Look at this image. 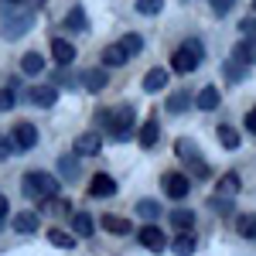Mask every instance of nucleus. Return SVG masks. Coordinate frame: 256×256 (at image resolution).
Here are the masks:
<instances>
[{
	"label": "nucleus",
	"instance_id": "nucleus-11",
	"mask_svg": "<svg viewBox=\"0 0 256 256\" xmlns=\"http://www.w3.org/2000/svg\"><path fill=\"white\" fill-rule=\"evenodd\" d=\"M195 250H198V239L192 232H181V236L171 239V253L174 256H195Z\"/></svg>",
	"mask_w": 256,
	"mask_h": 256
},
{
	"label": "nucleus",
	"instance_id": "nucleus-44",
	"mask_svg": "<svg viewBox=\"0 0 256 256\" xmlns=\"http://www.w3.org/2000/svg\"><path fill=\"white\" fill-rule=\"evenodd\" d=\"M253 10H256V0H253Z\"/></svg>",
	"mask_w": 256,
	"mask_h": 256
},
{
	"label": "nucleus",
	"instance_id": "nucleus-34",
	"mask_svg": "<svg viewBox=\"0 0 256 256\" xmlns=\"http://www.w3.org/2000/svg\"><path fill=\"white\" fill-rule=\"evenodd\" d=\"M192 106V96L188 92H174V96L168 99V113H184Z\"/></svg>",
	"mask_w": 256,
	"mask_h": 256
},
{
	"label": "nucleus",
	"instance_id": "nucleus-29",
	"mask_svg": "<svg viewBox=\"0 0 256 256\" xmlns=\"http://www.w3.org/2000/svg\"><path fill=\"white\" fill-rule=\"evenodd\" d=\"M208 205L216 208L218 216H232V212H236V205H232V198H229V195H212V198H208Z\"/></svg>",
	"mask_w": 256,
	"mask_h": 256
},
{
	"label": "nucleus",
	"instance_id": "nucleus-33",
	"mask_svg": "<svg viewBox=\"0 0 256 256\" xmlns=\"http://www.w3.org/2000/svg\"><path fill=\"white\" fill-rule=\"evenodd\" d=\"M246 68H250V65H242V62H226V79L229 82H242L246 79Z\"/></svg>",
	"mask_w": 256,
	"mask_h": 256
},
{
	"label": "nucleus",
	"instance_id": "nucleus-3",
	"mask_svg": "<svg viewBox=\"0 0 256 256\" xmlns=\"http://www.w3.org/2000/svg\"><path fill=\"white\" fill-rule=\"evenodd\" d=\"M202 58H205V48H202V41L198 38H188L181 48L174 52V58H171V68L174 72H181V76H188V72H195L198 65H202Z\"/></svg>",
	"mask_w": 256,
	"mask_h": 256
},
{
	"label": "nucleus",
	"instance_id": "nucleus-24",
	"mask_svg": "<svg viewBox=\"0 0 256 256\" xmlns=\"http://www.w3.org/2000/svg\"><path fill=\"white\" fill-rule=\"evenodd\" d=\"M216 137H218V144H222L226 150H236V147H239V134L232 130V126H229V123H218Z\"/></svg>",
	"mask_w": 256,
	"mask_h": 256
},
{
	"label": "nucleus",
	"instance_id": "nucleus-17",
	"mask_svg": "<svg viewBox=\"0 0 256 256\" xmlns=\"http://www.w3.org/2000/svg\"><path fill=\"white\" fill-rule=\"evenodd\" d=\"M168 218H171V226H174V229H181V232L195 229V212H192V208H174Z\"/></svg>",
	"mask_w": 256,
	"mask_h": 256
},
{
	"label": "nucleus",
	"instance_id": "nucleus-40",
	"mask_svg": "<svg viewBox=\"0 0 256 256\" xmlns=\"http://www.w3.org/2000/svg\"><path fill=\"white\" fill-rule=\"evenodd\" d=\"M229 7H232V0H212V10L216 14H229Z\"/></svg>",
	"mask_w": 256,
	"mask_h": 256
},
{
	"label": "nucleus",
	"instance_id": "nucleus-21",
	"mask_svg": "<svg viewBox=\"0 0 256 256\" xmlns=\"http://www.w3.org/2000/svg\"><path fill=\"white\" fill-rule=\"evenodd\" d=\"M232 58L242 62V65H256V41H239L236 44V52H232Z\"/></svg>",
	"mask_w": 256,
	"mask_h": 256
},
{
	"label": "nucleus",
	"instance_id": "nucleus-5",
	"mask_svg": "<svg viewBox=\"0 0 256 256\" xmlns=\"http://www.w3.org/2000/svg\"><path fill=\"white\" fill-rule=\"evenodd\" d=\"M160 188H164L168 198H178V202H181V198L192 192V181H188L184 174H164L160 178Z\"/></svg>",
	"mask_w": 256,
	"mask_h": 256
},
{
	"label": "nucleus",
	"instance_id": "nucleus-36",
	"mask_svg": "<svg viewBox=\"0 0 256 256\" xmlns=\"http://www.w3.org/2000/svg\"><path fill=\"white\" fill-rule=\"evenodd\" d=\"M44 212H58V216H68V212H72V205H68L65 198H58V202H55V198H48V202H44Z\"/></svg>",
	"mask_w": 256,
	"mask_h": 256
},
{
	"label": "nucleus",
	"instance_id": "nucleus-28",
	"mask_svg": "<svg viewBox=\"0 0 256 256\" xmlns=\"http://www.w3.org/2000/svg\"><path fill=\"white\" fill-rule=\"evenodd\" d=\"M65 24H68V31H86V28H89L86 10H82V7H72V10H68V18H65Z\"/></svg>",
	"mask_w": 256,
	"mask_h": 256
},
{
	"label": "nucleus",
	"instance_id": "nucleus-16",
	"mask_svg": "<svg viewBox=\"0 0 256 256\" xmlns=\"http://www.w3.org/2000/svg\"><path fill=\"white\" fill-rule=\"evenodd\" d=\"M168 86V68H150L144 76V92H160Z\"/></svg>",
	"mask_w": 256,
	"mask_h": 256
},
{
	"label": "nucleus",
	"instance_id": "nucleus-23",
	"mask_svg": "<svg viewBox=\"0 0 256 256\" xmlns=\"http://www.w3.org/2000/svg\"><path fill=\"white\" fill-rule=\"evenodd\" d=\"M72 232H76V236H92V232H96V222H92V218L86 216V212H76V216H72Z\"/></svg>",
	"mask_w": 256,
	"mask_h": 256
},
{
	"label": "nucleus",
	"instance_id": "nucleus-1",
	"mask_svg": "<svg viewBox=\"0 0 256 256\" xmlns=\"http://www.w3.org/2000/svg\"><path fill=\"white\" fill-rule=\"evenodd\" d=\"M58 181L62 178L48 174V171H28V174L20 178V192H24V198H31V202H48V198H55V192H58Z\"/></svg>",
	"mask_w": 256,
	"mask_h": 256
},
{
	"label": "nucleus",
	"instance_id": "nucleus-35",
	"mask_svg": "<svg viewBox=\"0 0 256 256\" xmlns=\"http://www.w3.org/2000/svg\"><path fill=\"white\" fill-rule=\"evenodd\" d=\"M160 10H164V0H137V14H144V18H154Z\"/></svg>",
	"mask_w": 256,
	"mask_h": 256
},
{
	"label": "nucleus",
	"instance_id": "nucleus-26",
	"mask_svg": "<svg viewBox=\"0 0 256 256\" xmlns=\"http://www.w3.org/2000/svg\"><path fill=\"white\" fill-rule=\"evenodd\" d=\"M20 68H24L28 76H38V72H44V58H41L38 52H28V55L20 58Z\"/></svg>",
	"mask_w": 256,
	"mask_h": 256
},
{
	"label": "nucleus",
	"instance_id": "nucleus-7",
	"mask_svg": "<svg viewBox=\"0 0 256 256\" xmlns=\"http://www.w3.org/2000/svg\"><path fill=\"white\" fill-rule=\"evenodd\" d=\"M99 150H102V137H99L96 130H89V134H79V137H76V154H79V158H96Z\"/></svg>",
	"mask_w": 256,
	"mask_h": 256
},
{
	"label": "nucleus",
	"instance_id": "nucleus-13",
	"mask_svg": "<svg viewBox=\"0 0 256 256\" xmlns=\"http://www.w3.org/2000/svg\"><path fill=\"white\" fill-rule=\"evenodd\" d=\"M89 192L96 198H110L113 192H116V181L110 174H92V181H89Z\"/></svg>",
	"mask_w": 256,
	"mask_h": 256
},
{
	"label": "nucleus",
	"instance_id": "nucleus-10",
	"mask_svg": "<svg viewBox=\"0 0 256 256\" xmlns=\"http://www.w3.org/2000/svg\"><path fill=\"white\" fill-rule=\"evenodd\" d=\"M14 144H18L20 150H31V147L38 144V130H34L31 123H18V126H14Z\"/></svg>",
	"mask_w": 256,
	"mask_h": 256
},
{
	"label": "nucleus",
	"instance_id": "nucleus-37",
	"mask_svg": "<svg viewBox=\"0 0 256 256\" xmlns=\"http://www.w3.org/2000/svg\"><path fill=\"white\" fill-rule=\"evenodd\" d=\"M14 147H18V144H14V137H4V134H0V160L10 158V154H14Z\"/></svg>",
	"mask_w": 256,
	"mask_h": 256
},
{
	"label": "nucleus",
	"instance_id": "nucleus-42",
	"mask_svg": "<svg viewBox=\"0 0 256 256\" xmlns=\"http://www.w3.org/2000/svg\"><path fill=\"white\" fill-rule=\"evenodd\" d=\"M7 208H10V205H7V195L0 192V226H4V218H7Z\"/></svg>",
	"mask_w": 256,
	"mask_h": 256
},
{
	"label": "nucleus",
	"instance_id": "nucleus-39",
	"mask_svg": "<svg viewBox=\"0 0 256 256\" xmlns=\"http://www.w3.org/2000/svg\"><path fill=\"white\" fill-rule=\"evenodd\" d=\"M239 31H242L246 38H256V18H246V20H239Z\"/></svg>",
	"mask_w": 256,
	"mask_h": 256
},
{
	"label": "nucleus",
	"instance_id": "nucleus-2",
	"mask_svg": "<svg viewBox=\"0 0 256 256\" xmlns=\"http://www.w3.org/2000/svg\"><path fill=\"white\" fill-rule=\"evenodd\" d=\"M99 123L110 130V137L116 144H126L134 137V110L130 106H120V110H102L99 113Z\"/></svg>",
	"mask_w": 256,
	"mask_h": 256
},
{
	"label": "nucleus",
	"instance_id": "nucleus-19",
	"mask_svg": "<svg viewBox=\"0 0 256 256\" xmlns=\"http://www.w3.org/2000/svg\"><path fill=\"white\" fill-rule=\"evenodd\" d=\"M160 137V126H158V120L150 116V120H144V126H140V147H154Z\"/></svg>",
	"mask_w": 256,
	"mask_h": 256
},
{
	"label": "nucleus",
	"instance_id": "nucleus-14",
	"mask_svg": "<svg viewBox=\"0 0 256 256\" xmlns=\"http://www.w3.org/2000/svg\"><path fill=\"white\" fill-rule=\"evenodd\" d=\"M58 178L62 181H79V154L58 158Z\"/></svg>",
	"mask_w": 256,
	"mask_h": 256
},
{
	"label": "nucleus",
	"instance_id": "nucleus-8",
	"mask_svg": "<svg viewBox=\"0 0 256 256\" xmlns=\"http://www.w3.org/2000/svg\"><path fill=\"white\" fill-rule=\"evenodd\" d=\"M28 99H31L34 106H41V110H48V106H55V99H58V89H55V86H31Z\"/></svg>",
	"mask_w": 256,
	"mask_h": 256
},
{
	"label": "nucleus",
	"instance_id": "nucleus-38",
	"mask_svg": "<svg viewBox=\"0 0 256 256\" xmlns=\"http://www.w3.org/2000/svg\"><path fill=\"white\" fill-rule=\"evenodd\" d=\"M14 102H18V99H14V92H10V89H0V113L14 110Z\"/></svg>",
	"mask_w": 256,
	"mask_h": 256
},
{
	"label": "nucleus",
	"instance_id": "nucleus-9",
	"mask_svg": "<svg viewBox=\"0 0 256 256\" xmlns=\"http://www.w3.org/2000/svg\"><path fill=\"white\" fill-rule=\"evenodd\" d=\"M52 58L58 62V65H72L76 62V44L65 38H55L52 41Z\"/></svg>",
	"mask_w": 256,
	"mask_h": 256
},
{
	"label": "nucleus",
	"instance_id": "nucleus-22",
	"mask_svg": "<svg viewBox=\"0 0 256 256\" xmlns=\"http://www.w3.org/2000/svg\"><path fill=\"white\" fill-rule=\"evenodd\" d=\"M10 226H14V229H18V232H24V236H28V232H38V216H34V212H20V216H14V222H10Z\"/></svg>",
	"mask_w": 256,
	"mask_h": 256
},
{
	"label": "nucleus",
	"instance_id": "nucleus-25",
	"mask_svg": "<svg viewBox=\"0 0 256 256\" xmlns=\"http://www.w3.org/2000/svg\"><path fill=\"white\" fill-rule=\"evenodd\" d=\"M239 188H242V181H239L236 171H229V174H222V181H218V195H239Z\"/></svg>",
	"mask_w": 256,
	"mask_h": 256
},
{
	"label": "nucleus",
	"instance_id": "nucleus-41",
	"mask_svg": "<svg viewBox=\"0 0 256 256\" xmlns=\"http://www.w3.org/2000/svg\"><path fill=\"white\" fill-rule=\"evenodd\" d=\"M246 126H250V134H256V106L246 113Z\"/></svg>",
	"mask_w": 256,
	"mask_h": 256
},
{
	"label": "nucleus",
	"instance_id": "nucleus-30",
	"mask_svg": "<svg viewBox=\"0 0 256 256\" xmlns=\"http://www.w3.org/2000/svg\"><path fill=\"white\" fill-rule=\"evenodd\" d=\"M236 229L242 239H256V216H239L236 218Z\"/></svg>",
	"mask_w": 256,
	"mask_h": 256
},
{
	"label": "nucleus",
	"instance_id": "nucleus-43",
	"mask_svg": "<svg viewBox=\"0 0 256 256\" xmlns=\"http://www.w3.org/2000/svg\"><path fill=\"white\" fill-rule=\"evenodd\" d=\"M10 4H20V0H10Z\"/></svg>",
	"mask_w": 256,
	"mask_h": 256
},
{
	"label": "nucleus",
	"instance_id": "nucleus-27",
	"mask_svg": "<svg viewBox=\"0 0 256 256\" xmlns=\"http://www.w3.org/2000/svg\"><path fill=\"white\" fill-rule=\"evenodd\" d=\"M48 242H52V246H62V250H72V246H76V236H72V232H65V229H58V226H55V229L48 232Z\"/></svg>",
	"mask_w": 256,
	"mask_h": 256
},
{
	"label": "nucleus",
	"instance_id": "nucleus-31",
	"mask_svg": "<svg viewBox=\"0 0 256 256\" xmlns=\"http://www.w3.org/2000/svg\"><path fill=\"white\" fill-rule=\"evenodd\" d=\"M120 44L126 48V55H130V58L144 52V38H140V34H134V31H130V34H123V38H120Z\"/></svg>",
	"mask_w": 256,
	"mask_h": 256
},
{
	"label": "nucleus",
	"instance_id": "nucleus-18",
	"mask_svg": "<svg viewBox=\"0 0 256 256\" xmlns=\"http://www.w3.org/2000/svg\"><path fill=\"white\" fill-rule=\"evenodd\" d=\"M195 106H198V110H205V113H212V110L218 106V89H216V86H205V89L195 96Z\"/></svg>",
	"mask_w": 256,
	"mask_h": 256
},
{
	"label": "nucleus",
	"instance_id": "nucleus-12",
	"mask_svg": "<svg viewBox=\"0 0 256 256\" xmlns=\"http://www.w3.org/2000/svg\"><path fill=\"white\" fill-rule=\"evenodd\" d=\"M106 82H110V72H106V68H89V72L82 76V86H86L89 92H102Z\"/></svg>",
	"mask_w": 256,
	"mask_h": 256
},
{
	"label": "nucleus",
	"instance_id": "nucleus-15",
	"mask_svg": "<svg viewBox=\"0 0 256 256\" xmlns=\"http://www.w3.org/2000/svg\"><path fill=\"white\" fill-rule=\"evenodd\" d=\"M123 62H130V55H126V48L123 44H110V48H102V65L106 68H116V65H123Z\"/></svg>",
	"mask_w": 256,
	"mask_h": 256
},
{
	"label": "nucleus",
	"instance_id": "nucleus-4",
	"mask_svg": "<svg viewBox=\"0 0 256 256\" xmlns=\"http://www.w3.org/2000/svg\"><path fill=\"white\" fill-rule=\"evenodd\" d=\"M174 150H178V158L188 164V171H192L195 178H208V174H212L208 160L202 158V150H198V147H195V144H192L188 137H181V140H178V144H174Z\"/></svg>",
	"mask_w": 256,
	"mask_h": 256
},
{
	"label": "nucleus",
	"instance_id": "nucleus-6",
	"mask_svg": "<svg viewBox=\"0 0 256 256\" xmlns=\"http://www.w3.org/2000/svg\"><path fill=\"white\" fill-rule=\"evenodd\" d=\"M137 239H140V246H147L150 253H164V250H168V236L160 232L158 226H144Z\"/></svg>",
	"mask_w": 256,
	"mask_h": 256
},
{
	"label": "nucleus",
	"instance_id": "nucleus-20",
	"mask_svg": "<svg viewBox=\"0 0 256 256\" xmlns=\"http://www.w3.org/2000/svg\"><path fill=\"white\" fill-rule=\"evenodd\" d=\"M102 229L113 232V236H130V232H134V226H130L126 218H120V216H106L102 218Z\"/></svg>",
	"mask_w": 256,
	"mask_h": 256
},
{
	"label": "nucleus",
	"instance_id": "nucleus-32",
	"mask_svg": "<svg viewBox=\"0 0 256 256\" xmlns=\"http://www.w3.org/2000/svg\"><path fill=\"white\" fill-rule=\"evenodd\" d=\"M137 212L144 218H150V222H154V218L160 216V205L154 202V198H140V202H137Z\"/></svg>",
	"mask_w": 256,
	"mask_h": 256
}]
</instances>
